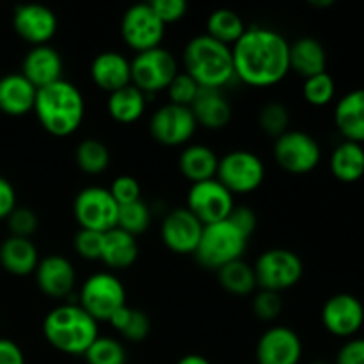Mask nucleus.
Masks as SVG:
<instances>
[{"label":"nucleus","mask_w":364,"mask_h":364,"mask_svg":"<svg viewBox=\"0 0 364 364\" xmlns=\"http://www.w3.org/2000/svg\"><path fill=\"white\" fill-rule=\"evenodd\" d=\"M334 364H364V338H350L338 350Z\"/></svg>","instance_id":"nucleus-45"},{"label":"nucleus","mask_w":364,"mask_h":364,"mask_svg":"<svg viewBox=\"0 0 364 364\" xmlns=\"http://www.w3.org/2000/svg\"><path fill=\"white\" fill-rule=\"evenodd\" d=\"M6 220L11 237L18 238H31L39 226V219L34 210L25 208V206H16Z\"/></svg>","instance_id":"nucleus-41"},{"label":"nucleus","mask_w":364,"mask_h":364,"mask_svg":"<svg viewBox=\"0 0 364 364\" xmlns=\"http://www.w3.org/2000/svg\"><path fill=\"white\" fill-rule=\"evenodd\" d=\"M57 16L41 4H20L13 13V27L32 46L48 45L57 34Z\"/></svg>","instance_id":"nucleus-18"},{"label":"nucleus","mask_w":364,"mask_h":364,"mask_svg":"<svg viewBox=\"0 0 364 364\" xmlns=\"http://www.w3.org/2000/svg\"><path fill=\"white\" fill-rule=\"evenodd\" d=\"M139 258V242L137 237L127 233V231L114 228V230L103 233V245L100 262L109 267L110 270L130 269Z\"/></svg>","instance_id":"nucleus-25"},{"label":"nucleus","mask_w":364,"mask_h":364,"mask_svg":"<svg viewBox=\"0 0 364 364\" xmlns=\"http://www.w3.org/2000/svg\"><path fill=\"white\" fill-rule=\"evenodd\" d=\"M302 96L313 107H326L336 96V84L329 73H320L315 77L304 78L302 84Z\"/></svg>","instance_id":"nucleus-38"},{"label":"nucleus","mask_w":364,"mask_h":364,"mask_svg":"<svg viewBox=\"0 0 364 364\" xmlns=\"http://www.w3.org/2000/svg\"><path fill=\"white\" fill-rule=\"evenodd\" d=\"M231 53L235 78L251 87H272L290 73V41L276 28L247 27Z\"/></svg>","instance_id":"nucleus-1"},{"label":"nucleus","mask_w":364,"mask_h":364,"mask_svg":"<svg viewBox=\"0 0 364 364\" xmlns=\"http://www.w3.org/2000/svg\"><path fill=\"white\" fill-rule=\"evenodd\" d=\"M217 167L219 156L205 144H187L178 156V169L192 185L213 180L217 176Z\"/></svg>","instance_id":"nucleus-26"},{"label":"nucleus","mask_w":364,"mask_h":364,"mask_svg":"<svg viewBox=\"0 0 364 364\" xmlns=\"http://www.w3.org/2000/svg\"><path fill=\"white\" fill-rule=\"evenodd\" d=\"M326 70L327 52L318 39L304 36L290 43V71H295L302 78H309L326 73Z\"/></svg>","instance_id":"nucleus-27"},{"label":"nucleus","mask_w":364,"mask_h":364,"mask_svg":"<svg viewBox=\"0 0 364 364\" xmlns=\"http://www.w3.org/2000/svg\"><path fill=\"white\" fill-rule=\"evenodd\" d=\"M148 96L135 85H127L116 92H110L107 100V112L116 123L134 124L141 119L148 107Z\"/></svg>","instance_id":"nucleus-29"},{"label":"nucleus","mask_w":364,"mask_h":364,"mask_svg":"<svg viewBox=\"0 0 364 364\" xmlns=\"http://www.w3.org/2000/svg\"><path fill=\"white\" fill-rule=\"evenodd\" d=\"M256 284L259 290H270L283 294L297 287L304 274V263L297 252L290 249H269L262 252L252 265Z\"/></svg>","instance_id":"nucleus-7"},{"label":"nucleus","mask_w":364,"mask_h":364,"mask_svg":"<svg viewBox=\"0 0 364 364\" xmlns=\"http://www.w3.org/2000/svg\"><path fill=\"white\" fill-rule=\"evenodd\" d=\"M205 226L187 208H174L164 217L160 238L174 255H194Z\"/></svg>","instance_id":"nucleus-16"},{"label":"nucleus","mask_w":364,"mask_h":364,"mask_svg":"<svg viewBox=\"0 0 364 364\" xmlns=\"http://www.w3.org/2000/svg\"><path fill=\"white\" fill-rule=\"evenodd\" d=\"M0 364H25L23 350L9 338H0Z\"/></svg>","instance_id":"nucleus-48"},{"label":"nucleus","mask_w":364,"mask_h":364,"mask_svg":"<svg viewBox=\"0 0 364 364\" xmlns=\"http://www.w3.org/2000/svg\"><path fill=\"white\" fill-rule=\"evenodd\" d=\"M84 359L87 364H127L128 352L121 340L100 334L95 343L87 348Z\"/></svg>","instance_id":"nucleus-35"},{"label":"nucleus","mask_w":364,"mask_h":364,"mask_svg":"<svg viewBox=\"0 0 364 364\" xmlns=\"http://www.w3.org/2000/svg\"><path fill=\"white\" fill-rule=\"evenodd\" d=\"M245 23L238 13L231 9H215L206 20V36L226 46H233L244 36Z\"/></svg>","instance_id":"nucleus-33"},{"label":"nucleus","mask_w":364,"mask_h":364,"mask_svg":"<svg viewBox=\"0 0 364 364\" xmlns=\"http://www.w3.org/2000/svg\"><path fill=\"white\" fill-rule=\"evenodd\" d=\"M117 213L119 206L110 196L109 188H82L73 201V215L80 230L107 233L117 228Z\"/></svg>","instance_id":"nucleus-11"},{"label":"nucleus","mask_w":364,"mask_h":364,"mask_svg":"<svg viewBox=\"0 0 364 364\" xmlns=\"http://www.w3.org/2000/svg\"><path fill=\"white\" fill-rule=\"evenodd\" d=\"M16 208V192L9 180L0 176V219H7Z\"/></svg>","instance_id":"nucleus-47"},{"label":"nucleus","mask_w":364,"mask_h":364,"mask_svg":"<svg viewBox=\"0 0 364 364\" xmlns=\"http://www.w3.org/2000/svg\"><path fill=\"white\" fill-rule=\"evenodd\" d=\"M38 263L39 252L31 238L9 237L0 244V265L13 276H31Z\"/></svg>","instance_id":"nucleus-28"},{"label":"nucleus","mask_w":364,"mask_h":364,"mask_svg":"<svg viewBox=\"0 0 364 364\" xmlns=\"http://www.w3.org/2000/svg\"><path fill=\"white\" fill-rule=\"evenodd\" d=\"M309 364H334V363H329V361H323V359H316V361H311Z\"/></svg>","instance_id":"nucleus-51"},{"label":"nucleus","mask_w":364,"mask_h":364,"mask_svg":"<svg viewBox=\"0 0 364 364\" xmlns=\"http://www.w3.org/2000/svg\"><path fill=\"white\" fill-rule=\"evenodd\" d=\"M176 364H212L205 355L201 354H187L180 359Z\"/></svg>","instance_id":"nucleus-49"},{"label":"nucleus","mask_w":364,"mask_h":364,"mask_svg":"<svg viewBox=\"0 0 364 364\" xmlns=\"http://www.w3.org/2000/svg\"><path fill=\"white\" fill-rule=\"evenodd\" d=\"M43 336L57 352L84 355L100 336V327L78 302H66L46 313L43 320Z\"/></svg>","instance_id":"nucleus-3"},{"label":"nucleus","mask_w":364,"mask_h":364,"mask_svg":"<svg viewBox=\"0 0 364 364\" xmlns=\"http://www.w3.org/2000/svg\"><path fill=\"white\" fill-rule=\"evenodd\" d=\"M217 279L228 294L237 295V297H247L258 288L255 269L244 259L231 262L217 270Z\"/></svg>","instance_id":"nucleus-32"},{"label":"nucleus","mask_w":364,"mask_h":364,"mask_svg":"<svg viewBox=\"0 0 364 364\" xmlns=\"http://www.w3.org/2000/svg\"><path fill=\"white\" fill-rule=\"evenodd\" d=\"M183 71L201 89H224L235 80L231 46L199 34L183 50Z\"/></svg>","instance_id":"nucleus-4"},{"label":"nucleus","mask_w":364,"mask_h":364,"mask_svg":"<svg viewBox=\"0 0 364 364\" xmlns=\"http://www.w3.org/2000/svg\"><path fill=\"white\" fill-rule=\"evenodd\" d=\"M43 130L53 137H70L82 127L85 100L80 89L68 80H59L38 89L34 110Z\"/></svg>","instance_id":"nucleus-2"},{"label":"nucleus","mask_w":364,"mask_h":364,"mask_svg":"<svg viewBox=\"0 0 364 364\" xmlns=\"http://www.w3.org/2000/svg\"><path fill=\"white\" fill-rule=\"evenodd\" d=\"M149 224H151V210L142 199L130 203V205L119 206V213H117V228L119 230L137 237V235L148 231Z\"/></svg>","instance_id":"nucleus-37"},{"label":"nucleus","mask_w":364,"mask_h":364,"mask_svg":"<svg viewBox=\"0 0 364 364\" xmlns=\"http://www.w3.org/2000/svg\"><path fill=\"white\" fill-rule=\"evenodd\" d=\"M132 85L141 89L146 96L166 91L173 78L180 73L178 60L164 46L135 53L130 60Z\"/></svg>","instance_id":"nucleus-10"},{"label":"nucleus","mask_w":364,"mask_h":364,"mask_svg":"<svg viewBox=\"0 0 364 364\" xmlns=\"http://www.w3.org/2000/svg\"><path fill=\"white\" fill-rule=\"evenodd\" d=\"M92 84L105 92H116L132 84L130 60L119 52H102L92 59L89 68Z\"/></svg>","instance_id":"nucleus-21"},{"label":"nucleus","mask_w":364,"mask_h":364,"mask_svg":"<svg viewBox=\"0 0 364 364\" xmlns=\"http://www.w3.org/2000/svg\"><path fill=\"white\" fill-rule=\"evenodd\" d=\"M38 89L21 73H9L0 78V112L20 117L34 110Z\"/></svg>","instance_id":"nucleus-24"},{"label":"nucleus","mask_w":364,"mask_h":364,"mask_svg":"<svg viewBox=\"0 0 364 364\" xmlns=\"http://www.w3.org/2000/svg\"><path fill=\"white\" fill-rule=\"evenodd\" d=\"M75 162L84 174L100 176L110 166V149L100 139H84L75 149Z\"/></svg>","instance_id":"nucleus-34"},{"label":"nucleus","mask_w":364,"mask_h":364,"mask_svg":"<svg viewBox=\"0 0 364 364\" xmlns=\"http://www.w3.org/2000/svg\"><path fill=\"white\" fill-rule=\"evenodd\" d=\"M109 323L128 343H142L151 333V320H149L148 313L142 309L130 308L128 304L117 309L110 316Z\"/></svg>","instance_id":"nucleus-31"},{"label":"nucleus","mask_w":364,"mask_h":364,"mask_svg":"<svg viewBox=\"0 0 364 364\" xmlns=\"http://www.w3.org/2000/svg\"><path fill=\"white\" fill-rule=\"evenodd\" d=\"M238 230L244 235H247L249 238L252 237V233L256 231V226H258V219H256L255 210L249 208V206H235L231 215L228 217Z\"/></svg>","instance_id":"nucleus-46"},{"label":"nucleus","mask_w":364,"mask_h":364,"mask_svg":"<svg viewBox=\"0 0 364 364\" xmlns=\"http://www.w3.org/2000/svg\"><path fill=\"white\" fill-rule=\"evenodd\" d=\"M235 196L220 183L217 178L201 183L191 185L187 192V206L185 208L196 215L203 226L226 220L231 215L235 205Z\"/></svg>","instance_id":"nucleus-14"},{"label":"nucleus","mask_w":364,"mask_h":364,"mask_svg":"<svg viewBox=\"0 0 364 364\" xmlns=\"http://www.w3.org/2000/svg\"><path fill=\"white\" fill-rule=\"evenodd\" d=\"M320 318L327 333L350 340L355 338L364 326V306L355 295L336 294L327 299L322 306Z\"/></svg>","instance_id":"nucleus-15"},{"label":"nucleus","mask_w":364,"mask_h":364,"mask_svg":"<svg viewBox=\"0 0 364 364\" xmlns=\"http://www.w3.org/2000/svg\"><path fill=\"white\" fill-rule=\"evenodd\" d=\"M121 38L135 53L162 46L166 25L160 21L149 2L135 4L124 11L121 18Z\"/></svg>","instance_id":"nucleus-12"},{"label":"nucleus","mask_w":364,"mask_h":364,"mask_svg":"<svg viewBox=\"0 0 364 364\" xmlns=\"http://www.w3.org/2000/svg\"><path fill=\"white\" fill-rule=\"evenodd\" d=\"M78 306L96 322H109L110 316L127 306V290L112 272H96L84 281L78 294Z\"/></svg>","instance_id":"nucleus-6"},{"label":"nucleus","mask_w":364,"mask_h":364,"mask_svg":"<svg viewBox=\"0 0 364 364\" xmlns=\"http://www.w3.org/2000/svg\"><path fill=\"white\" fill-rule=\"evenodd\" d=\"M249 237L242 233L230 219L205 226L194 256L199 265L208 270H219L231 262L242 259L247 249Z\"/></svg>","instance_id":"nucleus-5"},{"label":"nucleus","mask_w":364,"mask_h":364,"mask_svg":"<svg viewBox=\"0 0 364 364\" xmlns=\"http://www.w3.org/2000/svg\"><path fill=\"white\" fill-rule=\"evenodd\" d=\"M63 57L50 45L32 46L25 53L23 63H21V75L36 89H43L46 85L63 80Z\"/></svg>","instance_id":"nucleus-20"},{"label":"nucleus","mask_w":364,"mask_h":364,"mask_svg":"<svg viewBox=\"0 0 364 364\" xmlns=\"http://www.w3.org/2000/svg\"><path fill=\"white\" fill-rule=\"evenodd\" d=\"M302 340L291 327L274 326L256 343L258 364H299L302 359Z\"/></svg>","instance_id":"nucleus-17"},{"label":"nucleus","mask_w":364,"mask_h":364,"mask_svg":"<svg viewBox=\"0 0 364 364\" xmlns=\"http://www.w3.org/2000/svg\"><path fill=\"white\" fill-rule=\"evenodd\" d=\"M309 6L316 7V9H326V7L334 6V0H309Z\"/></svg>","instance_id":"nucleus-50"},{"label":"nucleus","mask_w":364,"mask_h":364,"mask_svg":"<svg viewBox=\"0 0 364 364\" xmlns=\"http://www.w3.org/2000/svg\"><path fill=\"white\" fill-rule=\"evenodd\" d=\"M267 176L265 164L256 153L247 149H235L219 159L217 180L231 194H251L258 191Z\"/></svg>","instance_id":"nucleus-9"},{"label":"nucleus","mask_w":364,"mask_h":364,"mask_svg":"<svg viewBox=\"0 0 364 364\" xmlns=\"http://www.w3.org/2000/svg\"><path fill=\"white\" fill-rule=\"evenodd\" d=\"M167 96H169V103L180 107H188L194 103L196 96L199 95L201 87L196 84V80L192 77H188L185 71H180L176 77L173 78V82L169 84V87L166 89Z\"/></svg>","instance_id":"nucleus-39"},{"label":"nucleus","mask_w":364,"mask_h":364,"mask_svg":"<svg viewBox=\"0 0 364 364\" xmlns=\"http://www.w3.org/2000/svg\"><path fill=\"white\" fill-rule=\"evenodd\" d=\"M272 155L284 173L304 176L318 167L322 160V148L308 132L288 130L281 137L274 139Z\"/></svg>","instance_id":"nucleus-8"},{"label":"nucleus","mask_w":364,"mask_h":364,"mask_svg":"<svg viewBox=\"0 0 364 364\" xmlns=\"http://www.w3.org/2000/svg\"><path fill=\"white\" fill-rule=\"evenodd\" d=\"M198 128L192 110L173 103L159 107L149 119V134L166 148H185Z\"/></svg>","instance_id":"nucleus-13"},{"label":"nucleus","mask_w":364,"mask_h":364,"mask_svg":"<svg viewBox=\"0 0 364 364\" xmlns=\"http://www.w3.org/2000/svg\"><path fill=\"white\" fill-rule=\"evenodd\" d=\"M198 127L206 130H223L230 124L233 109L223 89H201L191 105Z\"/></svg>","instance_id":"nucleus-22"},{"label":"nucleus","mask_w":364,"mask_h":364,"mask_svg":"<svg viewBox=\"0 0 364 364\" xmlns=\"http://www.w3.org/2000/svg\"><path fill=\"white\" fill-rule=\"evenodd\" d=\"M103 233H96L91 230H78L73 238V247L80 258L87 262H96L102 256Z\"/></svg>","instance_id":"nucleus-42"},{"label":"nucleus","mask_w":364,"mask_h":364,"mask_svg":"<svg viewBox=\"0 0 364 364\" xmlns=\"http://www.w3.org/2000/svg\"><path fill=\"white\" fill-rule=\"evenodd\" d=\"M258 124L269 137L277 139L290 130V110L281 102H269L259 109Z\"/></svg>","instance_id":"nucleus-36"},{"label":"nucleus","mask_w":364,"mask_h":364,"mask_svg":"<svg viewBox=\"0 0 364 364\" xmlns=\"http://www.w3.org/2000/svg\"><path fill=\"white\" fill-rule=\"evenodd\" d=\"M334 124L345 141L364 144V87L354 89L338 100Z\"/></svg>","instance_id":"nucleus-23"},{"label":"nucleus","mask_w":364,"mask_h":364,"mask_svg":"<svg viewBox=\"0 0 364 364\" xmlns=\"http://www.w3.org/2000/svg\"><path fill=\"white\" fill-rule=\"evenodd\" d=\"M34 277L39 290L50 299L68 297L77 284L73 263L60 255H50L39 259Z\"/></svg>","instance_id":"nucleus-19"},{"label":"nucleus","mask_w":364,"mask_h":364,"mask_svg":"<svg viewBox=\"0 0 364 364\" xmlns=\"http://www.w3.org/2000/svg\"><path fill=\"white\" fill-rule=\"evenodd\" d=\"M149 6L166 27L185 18L188 11V4L185 0H151Z\"/></svg>","instance_id":"nucleus-44"},{"label":"nucleus","mask_w":364,"mask_h":364,"mask_svg":"<svg viewBox=\"0 0 364 364\" xmlns=\"http://www.w3.org/2000/svg\"><path fill=\"white\" fill-rule=\"evenodd\" d=\"M284 308V302L281 294L270 290H259L252 297V313L256 318L263 322H272L281 315Z\"/></svg>","instance_id":"nucleus-40"},{"label":"nucleus","mask_w":364,"mask_h":364,"mask_svg":"<svg viewBox=\"0 0 364 364\" xmlns=\"http://www.w3.org/2000/svg\"><path fill=\"white\" fill-rule=\"evenodd\" d=\"M333 176L343 183H355L364 176V146L343 141L334 148L329 159Z\"/></svg>","instance_id":"nucleus-30"},{"label":"nucleus","mask_w":364,"mask_h":364,"mask_svg":"<svg viewBox=\"0 0 364 364\" xmlns=\"http://www.w3.org/2000/svg\"><path fill=\"white\" fill-rule=\"evenodd\" d=\"M109 192L114 198V201L117 203V206L130 205V203L141 199V183L134 176L121 174V176L114 178V181L109 187Z\"/></svg>","instance_id":"nucleus-43"}]
</instances>
